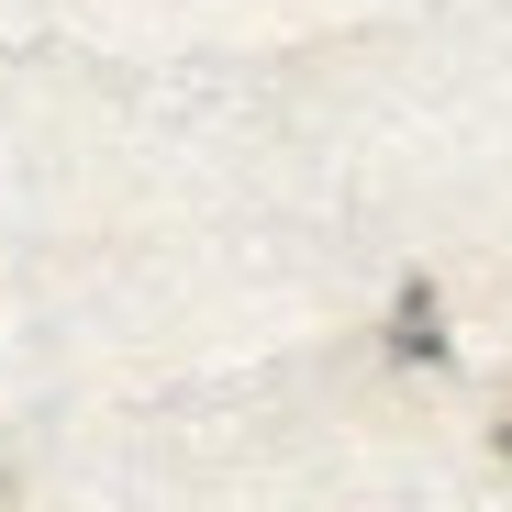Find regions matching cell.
<instances>
[{"mask_svg": "<svg viewBox=\"0 0 512 512\" xmlns=\"http://www.w3.org/2000/svg\"><path fill=\"white\" fill-rule=\"evenodd\" d=\"M390 357H446V301L435 290H401V312H390Z\"/></svg>", "mask_w": 512, "mask_h": 512, "instance_id": "cell-1", "label": "cell"}]
</instances>
